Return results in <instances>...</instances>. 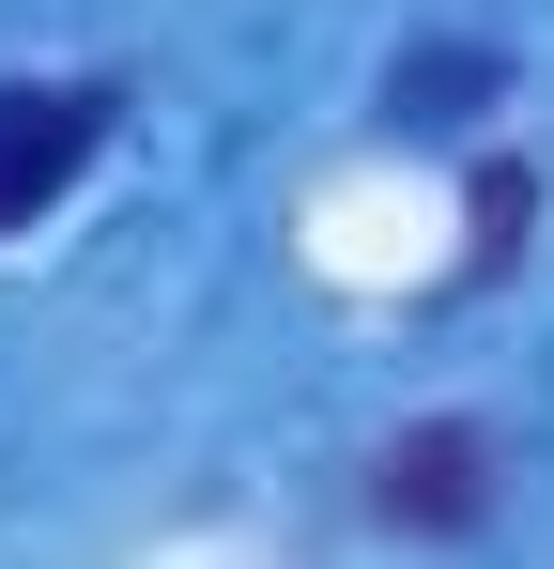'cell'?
<instances>
[{"instance_id":"obj_1","label":"cell","mask_w":554,"mask_h":569,"mask_svg":"<svg viewBox=\"0 0 554 569\" xmlns=\"http://www.w3.org/2000/svg\"><path fill=\"white\" fill-rule=\"evenodd\" d=\"M108 123H123L108 78H0V231H31L47 200L78 186L108 154Z\"/></svg>"},{"instance_id":"obj_2","label":"cell","mask_w":554,"mask_h":569,"mask_svg":"<svg viewBox=\"0 0 554 569\" xmlns=\"http://www.w3.org/2000/svg\"><path fill=\"white\" fill-rule=\"evenodd\" d=\"M369 523H400V539H477V523H493V431H462V416L400 431V447L369 462Z\"/></svg>"},{"instance_id":"obj_3","label":"cell","mask_w":554,"mask_h":569,"mask_svg":"<svg viewBox=\"0 0 554 569\" xmlns=\"http://www.w3.org/2000/svg\"><path fill=\"white\" fill-rule=\"evenodd\" d=\"M493 93H508V62H493V47H416V62H385V123H416V139L477 123Z\"/></svg>"},{"instance_id":"obj_4","label":"cell","mask_w":554,"mask_h":569,"mask_svg":"<svg viewBox=\"0 0 554 569\" xmlns=\"http://www.w3.org/2000/svg\"><path fill=\"white\" fill-rule=\"evenodd\" d=\"M524 231H540V170H477V247H462V278H493Z\"/></svg>"}]
</instances>
